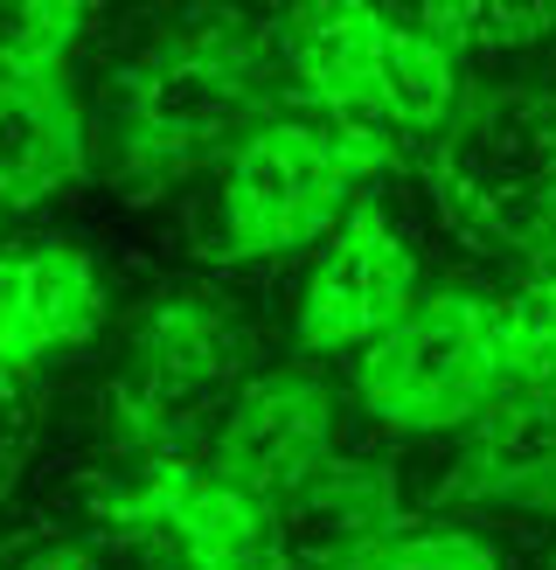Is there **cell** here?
Returning a JSON list of instances; mask_svg holds the SVG:
<instances>
[{
    "mask_svg": "<svg viewBox=\"0 0 556 570\" xmlns=\"http://www.w3.org/2000/svg\"><path fill=\"white\" fill-rule=\"evenodd\" d=\"M355 383L369 396V411L404 424V432H438V424L473 417L500 390L487 348V299L466 293L417 299L397 327L361 348Z\"/></svg>",
    "mask_w": 556,
    "mask_h": 570,
    "instance_id": "obj_1",
    "label": "cell"
},
{
    "mask_svg": "<svg viewBox=\"0 0 556 570\" xmlns=\"http://www.w3.org/2000/svg\"><path fill=\"white\" fill-rule=\"evenodd\" d=\"M355 188V167L334 154V139L320 126L278 119L258 126L230 160V188H222V209H230V244L237 250H299L334 230Z\"/></svg>",
    "mask_w": 556,
    "mask_h": 570,
    "instance_id": "obj_2",
    "label": "cell"
},
{
    "mask_svg": "<svg viewBox=\"0 0 556 570\" xmlns=\"http://www.w3.org/2000/svg\"><path fill=\"white\" fill-rule=\"evenodd\" d=\"M417 306V258L389 230L383 209H348V223L320 250L299 299V341L306 348H369Z\"/></svg>",
    "mask_w": 556,
    "mask_h": 570,
    "instance_id": "obj_3",
    "label": "cell"
},
{
    "mask_svg": "<svg viewBox=\"0 0 556 570\" xmlns=\"http://www.w3.org/2000/svg\"><path fill=\"white\" fill-rule=\"evenodd\" d=\"M83 167V126L56 77L0 70V209L42 203L49 188L77 181Z\"/></svg>",
    "mask_w": 556,
    "mask_h": 570,
    "instance_id": "obj_4",
    "label": "cell"
},
{
    "mask_svg": "<svg viewBox=\"0 0 556 570\" xmlns=\"http://www.w3.org/2000/svg\"><path fill=\"white\" fill-rule=\"evenodd\" d=\"M383 8L361 0H320V8H292L286 21V56L306 77L327 111L341 105H376V56H383Z\"/></svg>",
    "mask_w": 556,
    "mask_h": 570,
    "instance_id": "obj_5",
    "label": "cell"
},
{
    "mask_svg": "<svg viewBox=\"0 0 556 570\" xmlns=\"http://www.w3.org/2000/svg\"><path fill=\"white\" fill-rule=\"evenodd\" d=\"M147 515L202 570H244L258 557V501H250L230 473L167 466L147 488Z\"/></svg>",
    "mask_w": 556,
    "mask_h": 570,
    "instance_id": "obj_6",
    "label": "cell"
},
{
    "mask_svg": "<svg viewBox=\"0 0 556 570\" xmlns=\"http://www.w3.org/2000/svg\"><path fill=\"white\" fill-rule=\"evenodd\" d=\"M320 432H327V404L314 383H292L278 376L265 390L244 396V411L230 424V473L237 488H271V480H292L320 460Z\"/></svg>",
    "mask_w": 556,
    "mask_h": 570,
    "instance_id": "obj_7",
    "label": "cell"
},
{
    "mask_svg": "<svg viewBox=\"0 0 556 570\" xmlns=\"http://www.w3.org/2000/svg\"><path fill=\"white\" fill-rule=\"evenodd\" d=\"M376 105L389 126L431 132L459 105V49L438 42L425 21H383V56H376Z\"/></svg>",
    "mask_w": 556,
    "mask_h": 570,
    "instance_id": "obj_8",
    "label": "cell"
},
{
    "mask_svg": "<svg viewBox=\"0 0 556 570\" xmlns=\"http://www.w3.org/2000/svg\"><path fill=\"white\" fill-rule=\"evenodd\" d=\"M21 278H28V334H36V355L77 348L98 327L105 299H98V272L83 250H70V244L21 250Z\"/></svg>",
    "mask_w": 556,
    "mask_h": 570,
    "instance_id": "obj_9",
    "label": "cell"
},
{
    "mask_svg": "<svg viewBox=\"0 0 556 570\" xmlns=\"http://www.w3.org/2000/svg\"><path fill=\"white\" fill-rule=\"evenodd\" d=\"M83 14L91 8H77V0H63V8H21L8 21V36H0V70H21V77H56V56L70 49V36L83 28Z\"/></svg>",
    "mask_w": 556,
    "mask_h": 570,
    "instance_id": "obj_10",
    "label": "cell"
},
{
    "mask_svg": "<svg viewBox=\"0 0 556 570\" xmlns=\"http://www.w3.org/2000/svg\"><path fill=\"white\" fill-rule=\"evenodd\" d=\"M355 570H494V550L459 529H425V535H389L361 557Z\"/></svg>",
    "mask_w": 556,
    "mask_h": 570,
    "instance_id": "obj_11",
    "label": "cell"
},
{
    "mask_svg": "<svg viewBox=\"0 0 556 570\" xmlns=\"http://www.w3.org/2000/svg\"><path fill=\"white\" fill-rule=\"evenodd\" d=\"M36 362V334H28V278L21 258H0V368Z\"/></svg>",
    "mask_w": 556,
    "mask_h": 570,
    "instance_id": "obj_12",
    "label": "cell"
},
{
    "mask_svg": "<svg viewBox=\"0 0 556 570\" xmlns=\"http://www.w3.org/2000/svg\"><path fill=\"white\" fill-rule=\"evenodd\" d=\"M28 570H98L91 557H77V550H49V557H36Z\"/></svg>",
    "mask_w": 556,
    "mask_h": 570,
    "instance_id": "obj_13",
    "label": "cell"
}]
</instances>
